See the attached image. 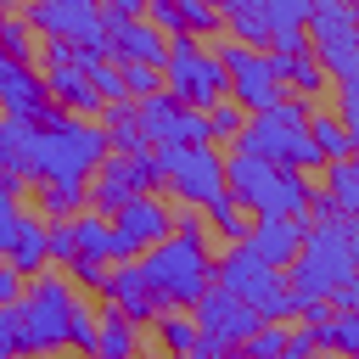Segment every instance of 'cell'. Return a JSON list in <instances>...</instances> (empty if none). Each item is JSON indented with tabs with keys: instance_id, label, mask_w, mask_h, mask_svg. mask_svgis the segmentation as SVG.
Masks as SVG:
<instances>
[{
	"instance_id": "cell-1",
	"label": "cell",
	"mask_w": 359,
	"mask_h": 359,
	"mask_svg": "<svg viewBox=\"0 0 359 359\" xmlns=\"http://www.w3.org/2000/svg\"><path fill=\"white\" fill-rule=\"evenodd\" d=\"M112 151V135L107 123L95 118H79L67 107L50 101L45 118H34L28 129V157H22V180L34 185H56V180H90Z\"/></svg>"
},
{
	"instance_id": "cell-2",
	"label": "cell",
	"mask_w": 359,
	"mask_h": 359,
	"mask_svg": "<svg viewBox=\"0 0 359 359\" xmlns=\"http://www.w3.org/2000/svg\"><path fill=\"white\" fill-rule=\"evenodd\" d=\"M157 309H196V297L213 286V252H208V219L202 213H180L174 236L157 241L151 252L135 258Z\"/></svg>"
},
{
	"instance_id": "cell-3",
	"label": "cell",
	"mask_w": 359,
	"mask_h": 359,
	"mask_svg": "<svg viewBox=\"0 0 359 359\" xmlns=\"http://www.w3.org/2000/svg\"><path fill=\"white\" fill-rule=\"evenodd\" d=\"M309 112H314L309 95H280L269 112H247V129L236 135V151L280 163V168H303V174L325 168L320 151H314V135H309Z\"/></svg>"
},
{
	"instance_id": "cell-4",
	"label": "cell",
	"mask_w": 359,
	"mask_h": 359,
	"mask_svg": "<svg viewBox=\"0 0 359 359\" xmlns=\"http://www.w3.org/2000/svg\"><path fill=\"white\" fill-rule=\"evenodd\" d=\"M348 275H359V269H353V224H348V219L314 224V230L303 236V252H297L292 269H286L292 297H297V314L325 309L331 292H337Z\"/></svg>"
},
{
	"instance_id": "cell-5",
	"label": "cell",
	"mask_w": 359,
	"mask_h": 359,
	"mask_svg": "<svg viewBox=\"0 0 359 359\" xmlns=\"http://www.w3.org/2000/svg\"><path fill=\"white\" fill-rule=\"evenodd\" d=\"M79 292L67 275L56 269H39L28 275V292L17 303V325H22V353L28 359H50V353H67L73 342V320H79Z\"/></svg>"
},
{
	"instance_id": "cell-6",
	"label": "cell",
	"mask_w": 359,
	"mask_h": 359,
	"mask_svg": "<svg viewBox=\"0 0 359 359\" xmlns=\"http://www.w3.org/2000/svg\"><path fill=\"white\" fill-rule=\"evenodd\" d=\"M224 191L252 213V219H269V213H292V219H309V174L303 168H280V163H264V157H247L236 151L224 163Z\"/></svg>"
},
{
	"instance_id": "cell-7",
	"label": "cell",
	"mask_w": 359,
	"mask_h": 359,
	"mask_svg": "<svg viewBox=\"0 0 359 359\" xmlns=\"http://www.w3.org/2000/svg\"><path fill=\"white\" fill-rule=\"evenodd\" d=\"M213 280L230 286L241 303H252L264 320H280L286 325L297 314V297H292L286 269H275L269 258H258L247 241H236V247H224V258H213Z\"/></svg>"
},
{
	"instance_id": "cell-8",
	"label": "cell",
	"mask_w": 359,
	"mask_h": 359,
	"mask_svg": "<svg viewBox=\"0 0 359 359\" xmlns=\"http://www.w3.org/2000/svg\"><path fill=\"white\" fill-rule=\"evenodd\" d=\"M163 90L180 107H196V112H208L213 101H224L230 95V79H224L219 50H202L191 34H174L168 39V62H163Z\"/></svg>"
},
{
	"instance_id": "cell-9",
	"label": "cell",
	"mask_w": 359,
	"mask_h": 359,
	"mask_svg": "<svg viewBox=\"0 0 359 359\" xmlns=\"http://www.w3.org/2000/svg\"><path fill=\"white\" fill-rule=\"evenodd\" d=\"M151 151H157L163 185H168L185 208H208V202L224 191V157L213 151V140H208V146H180V140H168V146H151Z\"/></svg>"
},
{
	"instance_id": "cell-10",
	"label": "cell",
	"mask_w": 359,
	"mask_h": 359,
	"mask_svg": "<svg viewBox=\"0 0 359 359\" xmlns=\"http://www.w3.org/2000/svg\"><path fill=\"white\" fill-rule=\"evenodd\" d=\"M219 62H224L230 95H236L247 112H269V107L286 95V79L275 73V56H269V50L241 45V39H224V45H219Z\"/></svg>"
},
{
	"instance_id": "cell-11",
	"label": "cell",
	"mask_w": 359,
	"mask_h": 359,
	"mask_svg": "<svg viewBox=\"0 0 359 359\" xmlns=\"http://www.w3.org/2000/svg\"><path fill=\"white\" fill-rule=\"evenodd\" d=\"M163 174H157V151H107V163L90 174V213H118L129 196L140 191H157Z\"/></svg>"
},
{
	"instance_id": "cell-12",
	"label": "cell",
	"mask_w": 359,
	"mask_h": 359,
	"mask_svg": "<svg viewBox=\"0 0 359 359\" xmlns=\"http://www.w3.org/2000/svg\"><path fill=\"white\" fill-rule=\"evenodd\" d=\"M174 208L157 196V191H140V196H129L118 213H112V264L118 258H140V252H151L157 241H168L174 236Z\"/></svg>"
},
{
	"instance_id": "cell-13",
	"label": "cell",
	"mask_w": 359,
	"mask_h": 359,
	"mask_svg": "<svg viewBox=\"0 0 359 359\" xmlns=\"http://www.w3.org/2000/svg\"><path fill=\"white\" fill-rule=\"evenodd\" d=\"M45 90H50L56 107H67L79 118H101L107 112V95L95 90L90 67L79 62V50L67 39H45Z\"/></svg>"
},
{
	"instance_id": "cell-14",
	"label": "cell",
	"mask_w": 359,
	"mask_h": 359,
	"mask_svg": "<svg viewBox=\"0 0 359 359\" xmlns=\"http://www.w3.org/2000/svg\"><path fill=\"white\" fill-rule=\"evenodd\" d=\"M191 314H196L202 337H208V342H219V348H247V342H252V331L264 325V314H258L252 303H241L230 286H219V280L196 297V309H191Z\"/></svg>"
},
{
	"instance_id": "cell-15",
	"label": "cell",
	"mask_w": 359,
	"mask_h": 359,
	"mask_svg": "<svg viewBox=\"0 0 359 359\" xmlns=\"http://www.w3.org/2000/svg\"><path fill=\"white\" fill-rule=\"evenodd\" d=\"M101 22H107V56H112V62H151V67L168 62V34H163L151 17L101 11Z\"/></svg>"
},
{
	"instance_id": "cell-16",
	"label": "cell",
	"mask_w": 359,
	"mask_h": 359,
	"mask_svg": "<svg viewBox=\"0 0 359 359\" xmlns=\"http://www.w3.org/2000/svg\"><path fill=\"white\" fill-rule=\"evenodd\" d=\"M0 112H11V118H45L50 112L45 73H34L28 62H17L6 50H0Z\"/></svg>"
},
{
	"instance_id": "cell-17",
	"label": "cell",
	"mask_w": 359,
	"mask_h": 359,
	"mask_svg": "<svg viewBox=\"0 0 359 359\" xmlns=\"http://www.w3.org/2000/svg\"><path fill=\"white\" fill-rule=\"evenodd\" d=\"M303 236H309L303 219H292V213H269V219H252L247 247H252L258 258H269L275 269H292V258L303 252Z\"/></svg>"
},
{
	"instance_id": "cell-18",
	"label": "cell",
	"mask_w": 359,
	"mask_h": 359,
	"mask_svg": "<svg viewBox=\"0 0 359 359\" xmlns=\"http://www.w3.org/2000/svg\"><path fill=\"white\" fill-rule=\"evenodd\" d=\"M101 297L112 303V309H123L135 325H151L163 309H157V297H151V286H146V275H140V264L135 258H118V269H107V286H101Z\"/></svg>"
},
{
	"instance_id": "cell-19",
	"label": "cell",
	"mask_w": 359,
	"mask_h": 359,
	"mask_svg": "<svg viewBox=\"0 0 359 359\" xmlns=\"http://www.w3.org/2000/svg\"><path fill=\"white\" fill-rule=\"evenodd\" d=\"M151 342H157L163 359H191L196 342H202V325H196V314H185V309H163V314L151 320Z\"/></svg>"
},
{
	"instance_id": "cell-20",
	"label": "cell",
	"mask_w": 359,
	"mask_h": 359,
	"mask_svg": "<svg viewBox=\"0 0 359 359\" xmlns=\"http://www.w3.org/2000/svg\"><path fill=\"white\" fill-rule=\"evenodd\" d=\"M73 264H112V219L107 213H79L73 219Z\"/></svg>"
},
{
	"instance_id": "cell-21",
	"label": "cell",
	"mask_w": 359,
	"mask_h": 359,
	"mask_svg": "<svg viewBox=\"0 0 359 359\" xmlns=\"http://www.w3.org/2000/svg\"><path fill=\"white\" fill-rule=\"evenodd\" d=\"M309 325H314V337H320L325 353L359 359V309H331V314H320V320H309Z\"/></svg>"
},
{
	"instance_id": "cell-22",
	"label": "cell",
	"mask_w": 359,
	"mask_h": 359,
	"mask_svg": "<svg viewBox=\"0 0 359 359\" xmlns=\"http://www.w3.org/2000/svg\"><path fill=\"white\" fill-rule=\"evenodd\" d=\"M359 34V17L348 0H314L309 11V45H331V39H353Z\"/></svg>"
},
{
	"instance_id": "cell-23",
	"label": "cell",
	"mask_w": 359,
	"mask_h": 359,
	"mask_svg": "<svg viewBox=\"0 0 359 359\" xmlns=\"http://www.w3.org/2000/svg\"><path fill=\"white\" fill-rule=\"evenodd\" d=\"M269 56H275V73H280L292 90H303L309 101L325 90V67H320V56H314L309 45H303V50H269Z\"/></svg>"
},
{
	"instance_id": "cell-24",
	"label": "cell",
	"mask_w": 359,
	"mask_h": 359,
	"mask_svg": "<svg viewBox=\"0 0 359 359\" xmlns=\"http://www.w3.org/2000/svg\"><path fill=\"white\" fill-rule=\"evenodd\" d=\"M34 208L45 219H79L90 208V185L84 180H56V185H34Z\"/></svg>"
},
{
	"instance_id": "cell-25",
	"label": "cell",
	"mask_w": 359,
	"mask_h": 359,
	"mask_svg": "<svg viewBox=\"0 0 359 359\" xmlns=\"http://www.w3.org/2000/svg\"><path fill=\"white\" fill-rule=\"evenodd\" d=\"M202 219H208V230L224 241V247H236V241H247V230H252V213L230 196V191H219L208 208H202Z\"/></svg>"
},
{
	"instance_id": "cell-26",
	"label": "cell",
	"mask_w": 359,
	"mask_h": 359,
	"mask_svg": "<svg viewBox=\"0 0 359 359\" xmlns=\"http://www.w3.org/2000/svg\"><path fill=\"white\" fill-rule=\"evenodd\" d=\"M45 224H50L45 213H22V230H17L11 252H6V258H11L22 275H39V269L50 264V252H45Z\"/></svg>"
},
{
	"instance_id": "cell-27",
	"label": "cell",
	"mask_w": 359,
	"mask_h": 359,
	"mask_svg": "<svg viewBox=\"0 0 359 359\" xmlns=\"http://www.w3.org/2000/svg\"><path fill=\"white\" fill-rule=\"evenodd\" d=\"M101 123H107V135H112V151H151V140H146V129H140L135 101H107Z\"/></svg>"
},
{
	"instance_id": "cell-28",
	"label": "cell",
	"mask_w": 359,
	"mask_h": 359,
	"mask_svg": "<svg viewBox=\"0 0 359 359\" xmlns=\"http://www.w3.org/2000/svg\"><path fill=\"white\" fill-rule=\"evenodd\" d=\"M309 135H314L320 163H342V157H353V151H359V146H353V135H348V123H342L337 112H309Z\"/></svg>"
},
{
	"instance_id": "cell-29",
	"label": "cell",
	"mask_w": 359,
	"mask_h": 359,
	"mask_svg": "<svg viewBox=\"0 0 359 359\" xmlns=\"http://www.w3.org/2000/svg\"><path fill=\"white\" fill-rule=\"evenodd\" d=\"M135 342H140V331H135V320L123 314V309H101L95 314V353H123V359H135Z\"/></svg>"
},
{
	"instance_id": "cell-30",
	"label": "cell",
	"mask_w": 359,
	"mask_h": 359,
	"mask_svg": "<svg viewBox=\"0 0 359 359\" xmlns=\"http://www.w3.org/2000/svg\"><path fill=\"white\" fill-rule=\"evenodd\" d=\"M252 11L264 17L269 45H275V39H286V34H309V11H314V0H258Z\"/></svg>"
},
{
	"instance_id": "cell-31",
	"label": "cell",
	"mask_w": 359,
	"mask_h": 359,
	"mask_svg": "<svg viewBox=\"0 0 359 359\" xmlns=\"http://www.w3.org/2000/svg\"><path fill=\"white\" fill-rule=\"evenodd\" d=\"M325 191L337 202V213L359 230V157H342V163H325Z\"/></svg>"
},
{
	"instance_id": "cell-32",
	"label": "cell",
	"mask_w": 359,
	"mask_h": 359,
	"mask_svg": "<svg viewBox=\"0 0 359 359\" xmlns=\"http://www.w3.org/2000/svg\"><path fill=\"white\" fill-rule=\"evenodd\" d=\"M314 56H320L325 79H337V84L359 79V34H353V39H331V45H314Z\"/></svg>"
},
{
	"instance_id": "cell-33",
	"label": "cell",
	"mask_w": 359,
	"mask_h": 359,
	"mask_svg": "<svg viewBox=\"0 0 359 359\" xmlns=\"http://www.w3.org/2000/svg\"><path fill=\"white\" fill-rule=\"evenodd\" d=\"M28 129H34V118H11V112H0V163H6L11 174H22V157H28Z\"/></svg>"
},
{
	"instance_id": "cell-34",
	"label": "cell",
	"mask_w": 359,
	"mask_h": 359,
	"mask_svg": "<svg viewBox=\"0 0 359 359\" xmlns=\"http://www.w3.org/2000/svg\"><path fill=\"white\" fill-rule=\"evenodd\" d=\"M208 123H213V140H236V135L247 129V107H241L236 95H224V101L208 107Z\"/></svg>"
},
{
	"instance_id": "cell-35",
	"label": "cell",
	"mask_w": 359,
	"mask_h": 359,
	"mask_svg": "<svg viewBox=\"0 0 359 359\" xmlns=\"http://www.w3.org/2000/svg\"><path fill=\"white\" fill-rule=\"evenodd\" d=\"M0 50H6V56H17V62H28V56L39 50V45H34V22H28L22 11H11V17H6V28H0Z\"/></svg>"
},
{
	"instance_id": "cell-36",
	"label": "cell",
	"mask_w": 359,
	"mask_h": 359,
	"mask_svg": "<svg viewBox=\"0 0 359 359\" xmlns=\"http://www.w3.org/2000/svg\"><path fill=\"white\" fill-rule=\"evenodd\" d=\"M90 79H95V90H101L107 101H135V95H129V79H123V62L101 56V62H90Z\"/></svg>"
},
{
	"instance_id": "cell-37",
	"label": "cell",
	"mask_w": 359,
	"mask_h": 359,
	"mask_svg": "<svg viewBox=\"0 0 359 359\" xmlns=\"http://www.w3.org/2000/svg\"><path fill=\"white\" fill-rule=\"evenodd\" d=\"M247 353H252V359H280V353H286V325H280V320H264V325L252 331Z\"/></svg>"
},
{
	"instance_id": "cell-38",
	"label": "cell",
	"mask_w": 359,
	"mask_h": 359,
	"mask_svg": "<svg viewBox=\"0 0 359 359\" xmlns=\"http://www.w3.org/2000/svg\"><path fill=\"white\" fill-rule=\"evenodd\" d=\"M45 252H50V264H73V219H50L45 224Z\"/></svg>"
},
{
	"instance_id": "cell-39",
	"label": "cell",
	"mask_w": 359,
	"mask_h": 359,
	"mask_svg": "<svg viewBox=\"0 0 359 359\" xmlns=\"http://www.w3.org/2000/svg\"><path fill=\"white\" fill-rule=\"evenodd\" d=\"M123 79H129V95L135 101L163 90V67H151V62H123Z\"/></svg>"
},
{
	"instance_id": "cell-40",
	"label": "cell",
	"mask_w": 359,
	"mask_h": 359,
	"mask_svg": "<svg viewBox=\"0 0 359 359\" xmlns=\"http://www.w3.org/2000/svg\"><path fill=\"white\" fill-rule=\"evenodd\" d=\"M320 353V337H314V325L303 320V325H286V353L280 359H314Z\"/></svg>"
},
{
	"instance_id": "cell-41",
	"label": "cell",
	"mask_w": 359,
	"mask_h": 359,
	"mask_svg": "<svg viewBox=\"0 0 359 359\" xmlns=\"http://www.w3.org/2000/svg\"><path fill=\"white\" fill-rule=\"evenodd\" d=\"M22 292H28V275H22L11 258H0V309H17Z\"/></svg>"
},
{
	"instance_id": "cell-42",
	"label": "cell",
	"mask_w": 359,
	"mask_h": 359,
	"mask_svg": "<svg viewBox=\"0 0 359 359\" xmlns=\"http://www.w3.org/2000/svg\"><path fill=\"white\" fill-rule=\"evenodd\" d=\"M337 118L348 123V135H353V146H359V79L337 84Z\"/></svg>"
},
{
	"instance_id": "cell-43",
	"label": "cell",
	"mask_w": 359,
	"mask_h": 359,
	"mask_svg": "<svg viewBox=\"0 0 359 359\" xmlns=\"http://www.w3.org/2000/svg\"><path fill=\"white\" fill-rule=\"evenodd\" d=\"M0 359H28V353H22V325H17V309H0Z\"/></svg>"
},
{
	"instance_id": "cell-44",
	"label": "cell",
	"mask_w": 359,
	"mask_h": 359,
	"mask_svg": "<svg viewBox=\"0 0 359 359\" xmlns=\"http://www.w3.org/2000/svg\"><path fill=\"white\" fill-rule=\"evenodd\" d=\"M17 230H22V208H17V196H0V258L11 252Z\"/></svg>"
},
{
	"instance_id": "cell-45",
	"label": "cell",
	"mask_w": 359,
	"mask_h": 359,
	"mask_svg": "<svg viewBox=\"0 0 359 359\" xmlns=\"http://www.w3.org/2000/svg\"><path fill=\"white\" fill-rule=\"evenodd\" d=\"M309 219H314V224L342 219V213H337V202H331V191H314V196H309Z\"/></svg>"
},
{
	"instance_id": "cell-46",
	"label": "cell",
	"mask_w": 359,
	"mask_h": 359,
	"mask_svg": "<svg viewBox=\"0 0 359 359\" xmlns=\"http://www.w3.org/2000/svg\"><path fill=\"white\" fill-rule=\"evenodd\" d=\"M331 309H359V275H348V280L331 292Z\"/></svg>"
},
{
	"instance_id": "cell-47",
	"label": "cell",
	"mask_w": 359,
	"mask_h": 359,
	"mask_svg": "<svg viewBox=\"0 0 359 359\" xmlns=\"http://www.w3.org/2000/svg\"><path fill=\"white\" fill-rule=\"evenodd\" d=\"M107 11H118V17H146V0H101Z\"/></svg>"
},
{
	"instance_id": "cell-48",
	"label": "cell",
	"mask_w": 359,
	"mask_h": 359,
	"mask_svg": "<svg viewBox=\"0 0 359 359\" xmlns=\"http://www.w3.org/2000/svg\"><path fill=\"white\" fill-rule=\"evenodd\" d=\"M213 359H252L247 348H224V353H213Z\"/></svg>"
},
{
	"instance_id": "cell-49",
	"label": "cell",
	"mask_w": 359,
	"mask_h": 359,
	"mask_svg": "<svg viewBox=\"0 0 359 359\" xmlns=\"http://www.w3.org/2000/svg\"><path fill=\"white\" fill-rule=\"evenodd\" d=\"M6 6H11V11H28V6H34V0H6Z\"/></svg>"
},
{
	"instance_id": "cell-50",
	"label": "cell",
	"mask_w": 359,
	"mask_h": 359,
	"mask_svg": "<svg viewBox=\"0 0 359 359\" xmlns=\"http://www.w3.org/2000/svg\"><path fill=\"white\" fill-rule=\"evenodd\" d=\"M6 17H11V6H6V0H0V28H6Z\"/></svg>"
},
{
	"instance_id": "cell-51",
	"label": "cell",
	"mask_w": 359,
	"mask_h": 359,
	"mask_svg": "<svg viewBox=\"0 0 359 359\" xmlns=\"http://www.w3.org/2000/svg\"><path fill=\"white\" fill-rule=\"evenodd\" d=\"M353 269H359V230H353Z\"/></svg>"
},
{
	"instance_id": "cell-52",
	"label": "cell",
	"mask_w": 359,
	"mask_h": 359,
	"mask_svg": "<svg viewBox=\"0 0 359 359\" xmlns=\"http://www.w3.org/2000/svg\"><path fill=\"white\" fill-rule=\"evenodd\" d=\"M90 359H123V353H90Z\"/></svg>"
},
{
	"instance_id": "cell-53",
	"label": "cell",
	"mask_w": 359,
	"mask_h": 359,
	"mask_svg": "<svg viewBox=\"0 0 359 359\" xmlns=\"http://www.w3.org/2000/svg\"><path fill=\"white\" fill-rule=\"evenodd\" d=\"M79 6H101V0H79Z\"/></svg>"
},
{
	"instance_id": "cell-54",
	"label": "cell",
	"mask_w": 359,
	"mask_h": 359,
	"mask_svg": "<svg viewBox=\"0 0 359 359\" xmlns=\"http://www.w3.org/2000/svg\"><path fill=\"white\" fill-rule=\"evenodd\" d=\"M348 6H359V0H348Z\"/></svg>"
},
{
	"instance_id": "cell-55",
	"label": "cell",
	"mask_w": 359,
	"mask_h": 359,
	"mask_svg": "<svg viewBox=\"0 0 359 359\" xmlns=\"http://www.w3.org/2000/svg\"><path fill=\"white\" fill-rule=\"evenodd\" d=\"M353 157H359V151H353Z\"/></svg>"
}]
</instances>
